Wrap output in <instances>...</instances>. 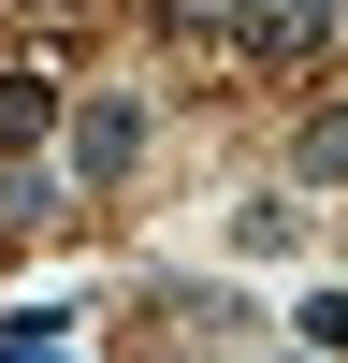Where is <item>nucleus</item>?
Wrapping results in <instances>:
<instances>
[{"instance_id": "2", "label": "nucleus", "mask_w": 348, "mask_h": 363, "mask_svg": "<svg viewBox=\"0 0 348 363\" xmlns=\"http://www.w3.org/2000/svg\"><path fill=\"white\" fill-rule=\"evenodd\" d=\"M348 29V0H232V73L276 87V73H319Z\"/></svg>"}, {"instance_id": "8", "label": "nucleus", "mask_w": 348, "mask_h": 363, "mask_svg": "<svg viewBox=\"0 0 348 363\" xmlns=\"http://www.w3.org/2000/svg\"><path fill=\"white\" fill-rule=\"evenodd\" d=\"M290 320H305V349H319V363H348V291H305Z\"/></svg>"}, {"instance_id": "9", "label": "nucleus", "mask_w": 348, "mask_h": 363, "mask_svg": "<svg viewBox=\"0 0 348 363\" xmlns=\"http://www.w3.org/2000/svg\"><path fill=\"white\" fill-rule=\"evenodd\" d=\"M0 363H73V335H44V320H15V335H0Z\"/></svg>"}, {"instance_id": "4", "label": "nucleus", "mask_w": 348, "mask_h": 363, "mask_svg": "<svg viewBox=\"0 0 348 363\" xmlns=\"http://www.w3.org/2000/svg\"><path fill=\"white\" fill-rule=\"evenodd\" d=\"M58 116H73V87H58L44 58H0V160H44Z\"/></svg>"}, {"instance_id": "1", "label": "nucleus", "mask_w": 348, "mask_h": 363, "mask_svg": "<svg viewBox=\"0 0 348 363\" xmlns=\"http://www.w3.org/2000/svg\"><path fill=\"white\" fill-rule=\"evenodd\" d=\"M145 145H160V102H145V87H73V116H58V174H73L87 203L131 189Z\"/></svg>"}, {"instance_id": "3", "label": "nucleus", "mask_w": 348, "mask_h": 363, "mask_svg": "<svg viewBox=\"0 0 348 363\" xmlns=\"http://www.w3.org/2000/svg\"><path fill=\"white\" fill-rule=\"evenodd\" d=\"M145 320H160V349L174 363H218V349H247V306H232V291H145Z\"/></svg>"}, {"instance_id": "5", "label": "nucleus", "mask_w": 348, "mask_h": 363, "mask_svg": "<svg viewBox=\"0 0 348 363\" xmlns=\"http://www.w3.org/2000/svg\"><path fill=\"white\" fill-rule=\"evenodd\" d=\"M73 203H87L73 174H29V160H0V247H44V233L73 218Z\"/></svg>"}, {"instance_id": "6", "label": "nucleus", "mask_w": 348, "mask_h": 363, "mask_svg": "<svg viewBox=\"0 0 348 363\" xmlns=\"http://www.w3.org/2000/svg\"><path fill=\"white\" fill-rule=\"evenodd\" d=\"M290 189H348V87L290 116Z\"/></svg>"}, {"instance_id": "7", "label": "nucleus", "mask_w": 348, "mask_h": 363, "mask_svg": "<svg viewBox=\"0 0 348 363\" xmlns=\"http://www.w3.org/2000/svg\"><path fill=\"white\" fill-rule=\"evenodd\" d=\"M276 247H305V203H276V189L232 203V262H276Z\"/></svg>"}]
</instances>
